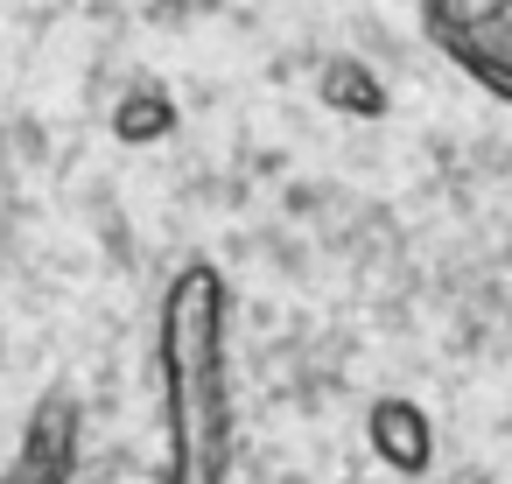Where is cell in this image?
Here are the masks:
<instances>
[{"label": "cell", "instance_id": "6da1fadb", "mask_svg": "<svg viewBox=\"0 0 512 484\" xmlns=\"http://www.w3.org/2000/svg\"><path fill=\"white\" fill-rule=\"evenodd\" d=\"M421 29L470 78H484L498 99H512V8H484V0H470V8H456V0H428Z\"/></svg>", "mask_w": 512, "mask_h": 484}, {"label": "cell", "instance_id": "7a4b0ae2", "mask_svg": "<svg viewBox=\"0 0 512 484\" xmlns=\"http://www.w3.org/2000/svg\"><path fill=\"white\" fill-rule=\"evenodd\" d=\"M365 442H372V456H379L386 470H400V477H428V463H435V421H428V407H414V400H400V393L372 400Z\"/></svg>", "mask_w": 512, "mask_h": 484}, {"label": "cell", "instance_id": "3957f363", "mask_svg": "<svg viewBox=\"0 0 512 484\" xmlns=\"http://www.w3.org/2000/svg\"><path fill=\"white\" fill-rule=\"evenodd\" d=\"M71 463H78V407L64 393H50L22 435V463H15V484H71Z\"/></svg>", "mask_w": 512, "mask_h": 484}, {"label": "cell", "instance_id": "277c9868", "mask_svg": "<svg viewBox=\"0 0 512 484\" xmlns=\"http://www.w3.org/2000/svg\"><path fill=\"white\" fill-rule=\"evenodd\" d=\"M323 106H337L351 120H386V85L358 57H337V64H323Z\"/></svg>", "mask_w": 512, "mask_h": 484}, {"label": "cell", "instance_id": "5b68a950", "mask_svg": "<svg viewBox=\"0 0 512 484\" xmlns=\"http://www.w3.org/2000/svg\"><path fill=\"white\" fill-rule=\"evenodd\" d=\"M176 127V99L162 92V85H134L120 106H113V134L120 141H162Z\"/></svg>", "mask_w": 512, "mask_h": 484}]
</instances>
